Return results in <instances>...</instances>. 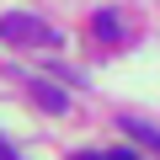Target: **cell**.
I'll use <instances>...</instances> for the list:
<instances>
[{"mask_svg": "<svg viewBox=\"0 0 160 160\" xmlns=\"http://www.w3.org/2000/svg\"><path fill=\"white\" fill-rule=\"evenodd\" d=\"M32 96H38L48 112H64V107H69V96H64L59 86H43V80H32Z\"/></svg>", "mask_w": 160, "mask_h": 160, "instance_id": "4", "label": "cell"}, {"mask_svg": "<svg viewBox=\"0 0 160 160\" xmlns=\"http://www.w3.org/2000/svg\"><path fill=\"white\" fill-rule=\"evenodd\" d=\"M102 160H139L133 149H112V155H102Z\"/></svg>", "mask_w": 160, "mask_h": 160, "instance_id": "5", "label": "cell"}, {"mask_svg": "<svg viewBox=\"0 0 160 160\" xmlns=\"http://www.w3.org/2000/svg\"><path fill=\"white\" fill-rule=\"evenodd\" d=\"M0 38L11 48H48V43H59V32L43 16H32V11H6L0 16Z\"/></svg>", "mask_w": 160, "mask_h": 160, "instance_id": "1", "label": "cell"}, {"mask_svg": "<svg viewBox=\"0 0 160 160\" xmlns=\"http://www.w3.org/2000/svg\"><path fill=\"white\" fill-rule=\"evenodd\" d=\"M91 32H96L102 43H123V16H118V11H96V16H91Z\"/></svg>", "mask_w": 160, "mask_h": 160, "instance_id": "2", "label": "cell"}, {"mask_svg": "<svg viewBox=\"0 0 160 160\" xmlns=\"http://www.w3.org/2000/svg\"><path fill=\"white\" fill-rule=\"evenodd\" d=\"M0 160H16V149H11V139H0Z\"/></svg>", "mask_w": 160, "mask_h": 160, "instance_id": "6", "label": "cell"}, {"mask_svg": "<svg viewBox=\"0 0 160 160\" xmlns=\"http://www.w3.org/2000/svg\"><path fill=\"white\" fill-rule=\"evenodd\" d=\"M123 133L139 139V144H149V149L160 155V128H149V123H139V118H123Z\"/></svg>", "mask_w": 160, "mask_h": 160, "instance_id": "3", "label": "cell"}]
</instances>
